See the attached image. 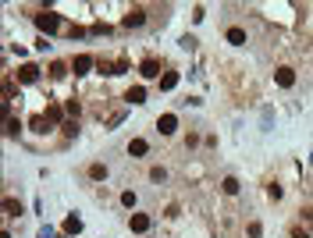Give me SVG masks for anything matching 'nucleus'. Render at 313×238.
Segmentation results:
<instances>
[{
  "label": "nucleus",
  "instance_id": "14",
  "mask_svg": "<svg viewBox=\"0 0 313 238\" xmlns=\"http://www.w3.org/2000/svg\"><path fill=\"white\" fill-rule=\"evenodd\" d=\"M175 86H178V75H175V71H164V75H161V89H164V93H171Z\"/></svg>",
  "mask_w": 313,
  "mask_h": 238
},
{
  "label": "nucleus",
  "instance_id": "10",
  "mask_svg": "<svg viewBox=\"0 0 313 238\" xmlns=\"http://www.w3.org/2000/svg\"><path fill=\"white\" fill-rule=\"evenodd\" d=\"M29 125H32V132H39V135H47V132H50V121H47V114H36Z\"/></svg>",
  "mask_w": 313,
  "mask_h": 238
},
{
  "label": "nucleus",
  "instance_id": "18",
  "mask_svg": "<svg viewBox=\"0 0 313 238\" xmlns=\"http://www.w3.org/2000/svg\"><path fill=\"white\" fill-rule=\"evenodd\" d=\"M89 178H93V181H103V178H107V167H103V164H93V167H89Z\"/></svg>",
  "mask_w": 313,
  "mask_h": 238
},
{
  "label": "nucleus",
  "instance_id": "4",
  "mask_svg": "<svg viewBox=\"0 0 313 238\" xmlns=\"http://www.w3.org/2000/svg\"><path fill=\"white\" fill-rule=\"evenodd\" d=\"M274 82H278L281 89H292L295 86V71L292 68H278V71H274Z\"/></svg>",
  "mask_w": 313,
  "mask_h": 238
},
{
  "label": "nucleus",
  "instance_id": "6",
  "mask_svg": "<svg viewBox=\"0 0 313 238\" xmlns=\"http://www.w3.org/2000/svg\"><path fill=\"white\" fill-rule=\"evenodd\" d=\"M149 224H153V220H149L146 213H132V217H128V227H132L135 234H146V231H149Z\"/></svg>",
  "mask_w": 313,
  "mask_h": 238
},
{
  "label": "nucleus",
  "instance_id": "22",
  "mask_svg": "<svg viewBox=\"0 0 313 238\" xmlns=\"http://www.w3.org/2000/svg\"><path fill=\"white\" fill-rule=\"evenodd\" d=\"M121 203H125V206H128V210H132V206H135V192H132V188H128V192H121Z\"/></svg>",
  "mask_w": 313,
  "mask_h": 238
},
{
  "label": "nucleus",
  "instance_id": "5",
  "mask_svg": "<svg viewBox=\"0 0 313 238\" xmlns=\"http://www.w3.org/2000/svg\"><path fill=\"white\" fill-rule=\"evenodd\" d=\"M142 22H146V11H142V8H132V11L121 18V25H125V29H139Z\"/></svg>",
  "mask_w": 313,
  "mask_h": 238
},
{
  "label": "nucleus",
  "instance_id": "9",
  "mask_svg": "<svg viewBox=\"0 0 313 238\" xmlns=\"http://www.w3.org/2000/svg\"><path fill=\"white\" fill-rule=\"evenodd\" d=\"M224 39H228L231 47H246V32H242V29H228V32H224Z\"/></svg>",
  "mask_w": 313,
  "mask_h": 238
},
{
  "label": "nucleus",
  "instance_id": "3",
  "mask_svg": "<svg viewBox=\"0 0 313 238\" xmlns=\"http://www.w3.org/2000/svg\"><path fill=\"white\" fill-rule=\"evenodd\" d=\"M96 61H93V54H78L75 61H71V71L75 75H89V68H93Z\"/></svg>",
  "mask_w": 313,
  "mask_h": 238
},
{
  "label": "nucleus",
  "instance_id": "7",
  "mask_svg": "<svg viewBox=\"0 0 313 238\" xmlns=\"http://www.w3.org/2000/svg\"><path fill=\"white\" fill-rule=\"evenodd\" d=\"M139 75H142V78H161V61L146 57V61L139 64Z\"/></svg>",
  "mask_w": 313,
  "mask_h": 238
},
{
  "label": "nucleus",
  "instance_id": "2",
  "mask_svg": "<svg viewBox=\"0 0 313 238\" xmlns=\"http://www.w3.org/2000/svg\"><path fill=\"white\" fill-rule=\"evenodd\" d=\"M156 128H161V135H175L178 132V117L175 114H161L156 117Z\"/></svg>",
  "mask_w": 313,
  "mask_h": 238
},
{
  "label": "nucleus",
  "instance_id": "23",
  "mask_svg": "<svg viewBox=\"0 0 313 238\" xmlns=\"http://www.w3.org/2000/svg\"><path fill=\"white\" fill-rule=\"evenodd\" d=\"M64 110H68L71 117H78V110H82V107H78V100H68V103H64Z\"/></svg>",
  "mask_w": 313,
  "mask_h": 238
},
{
  "label": "nucleus",
  "instance_id": "1",
  "mask_svg": "<svg viewBox=\"0 0 313 238\" xmlns=\"http://www.w3.org/2000/svg\"><path fill=\"white\" fill-rule=\"evenodd\" d=\"M36 29L43 32V36L57 32V29H61V15H54V11H39V15H36Z\"/></svg>",
  "mask_w": 313,
  "mask_h": 238
},
{
  "label": "nucleus",
  "instance_id": "20",
  "mask_svg": "<svg viewBox=\"0 0 313 238\" xmlns=\"http://www.w3.org/2000/svg\"><path fill=\"white\" fill-rule=\"evenodd\" d=\"M221 188H224L228 195H235V192H239V181H235V178H224V181H221Z\"/></svg>",
  "mask_w": 313,
  "mask_h": 238
},
{
  "label": "nucleus",
  "instance_id": "27",
  "mask_svg": "<svg viewBox=\"0 0 313 238\" xmlns=\"http://www.w3.org/2000/svg\"><path fill=\"white\" fill-rule=\"evenodd\" d=\"M68 36H71V39H78V36H86V29H82V25H71V29H68Z\"/></svg>",
  "mask_w": 313,
  "mask_h": 238
},
{
  "label": "nucleus",
  "instance_id": "19",
  "mask_svg": "<svg viewBox=\"0 0 313 238\" xmlns=\"http://www.w3.org/2000/svg\"><path fill=\"white\" fill-rule=\"evenodd\" d=\"M4 210H8L11 217H18V213H22V203H18V199H4Z\"/></svg>",
  "mask_w": 313,
  "mask_h": 238
},
{
  "label": "nucleus",
  "instance_id": "17",
  "mask_svg": "<svg viewBox=\"0 0 313 238\" xmlns=\"http://www.w3.org/2000/svg\"><path fill=\"white\" fill-rule=\"evenodd\" d=\"M68 68H71V64H64V61H54V64H50V75H54V78H61V75H68Z\"/></svg>",
  "mask_w": 313,
  "mask_h": 238
},
{
  "label": "nucleus",
  "instance_id": "12",
  "mask_svg": "<svg viewBox=\"0 0 313 238\" xmlns=\"http://www.w3.org/2000/svg\"><path fill=\"white\" fill-rule=\"evenodd\" d=\"M125 100H128V103H146V89H142V86H132V89L125 93Z\"/></svg>",
  "mask_w": 313,
  "mask_h": 238
},
{
  "label": "nucleus",
  "instance_id": "11",
  "mask_svg": "<svg viewBox=\"0 0 313 238\" xmlns=\"http://www.w3.org/2000/svg\"><path fill=\"white\" fill-rule=\"evenodd\" d=\"M47 121H50V125H61V121H64V107L50 103V107H47Z\"/></svg>",
  "mask_w": 313,
  "mask_h": 238
},
{
  "label": "nucleus",
  "instance_id": "26",
  "mask_svg": "<svg viewBox=\"0 0 313 238\" xmlns=\"http://www.w3.org/2000/svg\"><path fill=\"white\" fill-rule=\"evenodd\" d=\"M107 32H110V25H103V22L93 25V36H107Z\"/></svg>",
  "mask_w": 313,
  "mask_h": 238
},
{
  "label": "nucleus",
  "instance_id": "13",
  "mask_svg": "<svg viewBox=\"0 0 313 238\" xmlns=\"http://www.w3.org/2000/svg\"><path fill=\"white\" fill-rule=\"evenodd\" d=\"M146 149H149L146 139H132V142H128V156H146Z\"/></svg>",
  "mask_w": 313,
  "mask_h": 238
},
{
  "label": "nucleus",
  "instance_id": "25",
  "mask_svg": "<svg viewBox=\"0 0 313 238\" xmlns=\"http://www.w3.org/2000/svg\"><path fill=\"white\" fill-rule=\"evenodd\" d=\"M182 50H196V36H182Z\"/></svg>",
  "mask_w": 313,
  "mask_h": 238
},
{
  "label": "nucleus",
  "instance_id": "15",
  "mask_svg": "<svg viewBox=\"0 0 313 238\" xmlns=\"http://www.w3.org/2000/svg\"><path fill=\"white\" fill-rule=\"evenodd\" d=\"M18 132H22V121H18V117H8V121H4V135H8V139H15Z\"/></svg>",
  "mask_w": 313,
  "mask_h": 238
},
{
  "label": "nucleus",
  "instance_id": "21",
  "mask_svg": "<svg viewBox=\"0 0 313 238\" xmlns=\"http://www.w3.org/2000/svg\"><path fill=\"white\" fill-rule=\"evenodd\" d=\"M149 178L161 185V181H168V171H164V167H153V171H149Z\"/></svg>",
  "mask_w": 313,
  "mask_h": 238
},
{
  "label": "nucleus",
  "instance_id": "24",
  "mask_svg": "<svg viewBox=\"0 0 313 238\" xmlns=\"http://www.w3.org/2000/svg\"><path fill=\"white\" fill-rule=\"evenodd\" d=\"M61 128H64V135H68V139H71V135H78V125H75V121H64Z\"/></svg>",
  "mask_w": 313,
  "mask_h": 238
},
{
  "label": "nucleus",
  "instance_id": "8",
  "mask_svg": "<svg viewBox=\"0 0 313 238\" xmlns=\"http://www.w3.org/2000/svg\"><path fill=\"white\" fill-rule=\"evenodd\" d=\"M36 78H39V68L36 64H22L18 68V82H36Z\"/></svg>",
  "mask_w": 313,
  "mask_h": 238
},
{
  "label": "nucleus",
  "instance_id": "16",
  "mask_svg": "<svg viewBox=\"0 0 313 238\" xmlns=\"http://www.w3.org/2000/svg\"><path fill=\"white\" fill-rule=\"evenodd\" d=\"M78 231H82V220H78L75 213H71V217H64V234H78Z\"/></svg>",
  "mask_w": 313,
  "mask_h": 238
}]
</instances>
